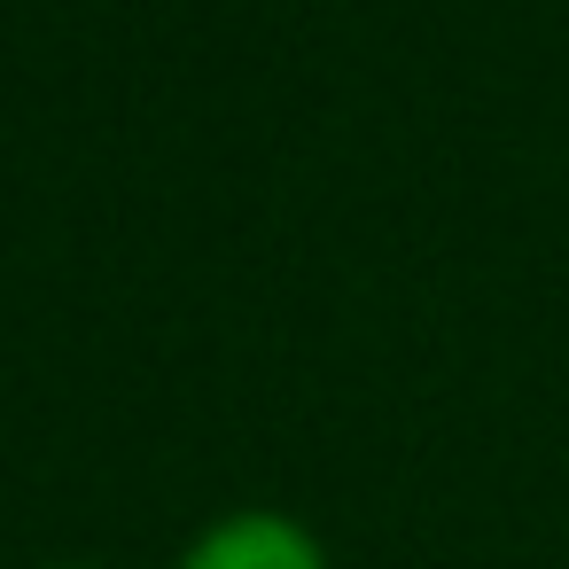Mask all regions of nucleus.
Instances as JSON below:
<instances>
[{
    "label": "nucleus",
    "instance_id": "1",
    "mask_svg": "<svg viewBox=\"0 0 569 569\" xmlns=\"http://www.w3.org/2000/svg\"><path fill=\"white\" fill-rule=\"evenodd\" d=\"M172 569H328V546L281 507H234L203 522Z\"/></svg>",
    "mask_w": 569,
    "mask_h": 569
},
{
    "label": "nucleus",
    "instance_id": "2",
    "mask_svg": "<svg viewBox=\"0 0 569 569\" xmlns=\"http://www.w3.org/2000/svg\"><path fill=\"white\" fill-rule=\"evenodd\" d=\"M48 569H102V561H48Z\"/></svg>",
    "mask_w": 569,
    "mask_h": 569
}]
</instances>
